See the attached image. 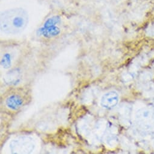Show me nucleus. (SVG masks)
Returning <instances> with one entry per match:
<instances>
[{
    "label": "nucleus",
    "instance_id": "nucleus-1",
    "mask_svg": "<svg viewBox=\"0 0 154 154\" xmlns=\"http://www.w3.org/2000/svg\"><path fill=\"white\" fill-rule=\"evenodd\" d=\"M29 21L27 13L23 9L8 10L2 14L1 29L8 34H17L26 27Z\"/></svg>",
    "mask_w": 154,
    "mask_h": 154
},
{
    "label": "nucleus",
    "instance_id": "nucleus-2",
    "mask_svg": "<svg viewBox=\"0 0 154 154\" xmlns=\"http://www.w3.org/2000/svg\"><path fill=\"white\" fill-rule=\"evenodd\" d=\"M119 100V94L116 91H109L102 96L101 105L103 108L111 109L117 105Z\"/></svg>",
    "mask_w": 154,
    "mask_h": 154
},
{
    "label": "nucleus",
    "instance_id": "nucleus-3",
    "mask_svg": "<svg viewBox=\"0 0 154 154\" xmlns=\"http://www.w3.org/2000/svg\"><path fill=\"white\" fill-rule=\"evenodd\" d=\"M23 100L18 95H12L6 100V105L12 110L18 109L23 105Z\"/></svg>",
    "mask_w": 154,
    "mask_h": 154
},
{
    "label": "nucleus",
    "instance_id": "nucleus-4",
    "mask_svg": "<svg viewBox=\"0 0 154 154\" xmlns=\"http://www.w3.org/2000/svg\"><path fill=\"white\" fill-rule=\"evenodd\" d=\"M2 65L5 68H7L11 65V59L9 54H5L2 60Z\"/></svg>",
    "mask_w": 154,
    "mask_h": 154
}]
</instances>
